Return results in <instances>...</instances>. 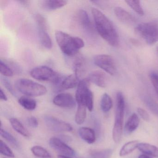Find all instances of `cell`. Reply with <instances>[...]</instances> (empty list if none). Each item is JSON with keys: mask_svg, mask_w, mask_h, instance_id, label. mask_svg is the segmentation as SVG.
<instances>
[{"mask_svg": "<svg viewBox=\"0 0 158 158\" xmlns=\"http://www.w3.org/2000/svg\"><path fill=\"white\" fill-rule=\"evenodd\" d=\"M91 12L96 29L99 35L109 45L112 47H117L119 45L120 39L113 23L98 9L92 8Z\"/></svg>", "mask_w": 158, "mask_h": 158, "instance_id": "6da1fadb", "label": "cell"}, {"mask_svg": "<svg viewBox=\"0 0 158 158\" xmlns=\"http://www.w3.org/2000/svg\"><path fill=\"white\" fill-rule=\"evenodd\" d=\"M55 39L60 49L65 55L74 56L85 46L84 40L61 31H56Z\"/></svg>", "mask_w": 158, "mask_h": 158, "instance_id": "7a4b0ae2", "label": "cell"}, {"mask_svg": "<svg viewBox=\"0 0 158 158\" xmlns=\"http://www.w3.org/2000/svg\"><path fill=\"white\" fill-rule=\"evenodd\" d=\"M124 110L125 100L123 95L122 92H117L116 94L115 118L112 133L113 139L116 143H119L122 138Z\"/></svg>", "mask_w": 158, "mask_h": 158, "instance_id": "3957f363", "label": "cell"}, {"mask_svg": "<svg viewBox=\"0 0 158 158\" xmlns=\"http://www.w3.org/2000/svg\"><path fill=\"white\" fill-rule=\"evenodd\" d=\"M136 34L147 44L152 45L158 42V20L141 23L135 28Z\"/></svg>", "mask_w": 158, "mask_h": 158, "instance_id": "277c9868", "label": "cell"}, {"mask_svg": "<svg viewBox=\"0 0 158 158\" xmlns=\"http://www.w3.org/2000/svg\"><path fill=\"white\" fill-rule=\"evenodd\" d=\"M15 87L17 90L28 97H39L47 93V89L43 85L27 78L16 80Z\"/></svg>", "mask_w": 158, "mask_h": 158, "instance_id": "5b68a950", "label": "cell"}, {"mask_svg": "<svg viewBox=\"0 0 158 158\" xmlns=\"http://www.w3.org/2000/svg\"><path fill=\"white\" fill-rule=\"evenodd\" d=\"M89 83L87 78L79 81L76 92L75 100L78 105H85L91 112L93 109V94L89 89Z\"/></svg>", "mask_w": 158, "mask_h": 158, "instance_id": "8992f818", "label": "cell"}, {"mask_svg": "<svg viewBox=\"0 0 158 158\" xmlns=\"http://www.w3.org/2000/svg\"><path fill=\"white\" fill-rule=\"evenodd\" d=\"M32 77L39 81L51 82L57 85L62 77L53 69L47 66H40L33 68L30 71Z\"/></svg>", "mask_w": 158, "mask_h": 158, "instance_id": "52a82bcc", "label": "cell"}, {"mask_svg": "<svg viewBox=\"0 0 158 158\" xmlns=\"http://www.w3.org/2000/svg\"><path fill=\"white\" fill-rule=\"evenodd\" d=\"M94 64L101 69L111 75L113 76L117 72L116 64L114 58L110 55L99 54L94 57Z\"/></svg>", "mask_w": 158, "mask_h": 158, "instance_id": "ba28073f", "label": "cell"}, {"mask_svg": "<svg viewBox=\"0 0 158 158\" xmlns=\"http://www.w3.org/2000/svg\"><path fill=\"white\" fill-rule=\"evenodd\" d=\"M44 122L47 127L55 132H71L73 127L70 124L50 115L44 117Z\"/></svg>", "mask_w": 158, "mask_h": 158, "instance_id": "9c48e42d", "label": "cell"}, {"mask_svg": "<svg viewBox=\"0 0 158 158\" xmlns=\"http://www.w3.org/2000/svg\"><path fill=\"white\" fill-rule=\"evenodd\" d=\"M49 145L53 149L62 154V155L70 157L75 155V152L72 148L58 138H51L49 140Z\"/></svg>", "mask_w": 158, "mask_h": 158, "instance_id": "30bf717a", "label": "cell"}, {"mask_svg": "<svg viewBox=\"0 0 158 158\" xmlns=\"http://www.w3.org/2000/svg\"><path fill=\"white\" fill-rule=\"evenodd\" d=\"M76 100L71 94L61 93L56 95L53 100L55 105L62 108H72L76 106Z\"/></svg>", "mask_w": 158, "mask_h": 158, "instance_id": "8fae6325", "label": "cell"}, {"mask_svg": "<svg viewBox=\"0 0 158 158\" xmlns=\"http://www.w3.org/2000/svg\"><path fill=\"white\" fill-rule=\"evenodd\" d=\"M79 77L74 73L65 77L62 78L61 80L56 85L58 91L71 89L78 86L79 82Z\"/></svg>", "mask_w": 158, "mask_h": 158, "instance_id": "7c38bea8", "label": "cell"}, {"mask_svg": "<svg viewBox=\"0 0 158 158\" xmlns=\"http://www.w3.org/2000/svg\"><path fill=\"white\" fill-rule=\"evenodd\" d=\"M87 78L89 82L93 83L100 87L105 88L107 85V77L105 73L102 71L92 72Z\"/></svg>", "mask_w": 158, "mask_h": 158, "instance_id": "4fadbf2b", "label": "cell"}, {"mask_svg": "<svg viewBox=\"0 0 158 158\" xmlns=\"http://www.w3.org/2000/svg\"><path fill=\"white\" fill-rule=\"evenodd\" d=\"M114 12L117 19L126 24H132L135 22V17L122 7H115Z\"/></svg>", "mask_w": 158, "mask_h": 158, "instance_id": "5bb4252c", "label": "cell"}, {"mask_svg": "<svg viewBox=\"0 0 158 158\" xmlns=\"http://www.w3.org/2000/svg\"><path fill=\"white\" fill-rule=\"evenodd\" d=\"M76 20L79 25L85 30L91 31L92 26L89 16L86 11L80 10L76 15Z\"/></svg>", "mask_w": 158, "mask_h": 158, "instance_id": "9a60e30c", "label": "cell"}, {"mask_svg": "<svg viewBox=\"0 0 158 158\" xmlns=\"http://www.w3.org/2000/svg\"><path fill=\"white\" fill-rule=\"evenodd\" d=\"M78 133L80 138L88 144H93L96 141V134L92 128L81 127L78 129Z\"/></svg>", "mask_w": 158, "mask_h": 158, "instance_id": "2e32d148", "label": "cell"}, {"mask_svg": "<svg viewBox=\"0 0 158 158\" xmlns=\"http://www.w3.org/2000/svg\"><path fill=\"white\" fill-rule=\"evenodd\" d=\"M139 119L137 114L133 113L128 118L124 127L125 134L130 135L136 130L139 125Z\"/></svg>", "mask_w": 158, "mask_h": 158, "instance_id": "e0dca14e", "label": "cell"}, {"mask_svg": "<svg viewBox=\"0 0 158 158\" xmlns=\"http://www.w3.org/2000/svg\"><path fill=\"white\" fill-rule=\"evenodd\" d=\"M138 148L146 155L158 158V148L154 145L148 143H140L139 144Z\"/></svg>", "mask_w": 158, "mask_h": 158, "instance_id": "ac0fdd59", "label": "cell"}, {"mask_svg": "<svg viewBox=\"0 0 158 158\" xmlns=\"http://www.w3.org/2000/svg\"><path fill=\"white\" fill-rule=\"evenodd\" d=\"M68 1L64 0H47L42 2L43 7L50 10H57L65 6Z\"/></svg>", "mask_w": 158, "mask_h": 158, "instance_id": "d6986e66", "label": "cell"}, {"mask_svg": "<svg viewBox=\"0 0 158 158\" xmlns=\"http://www.w3.org/2000/svg\"><path fill=\"white\" fill-rule=\"evenodd\" d=\"M10 122L13 129L17 133L26 137H28L30 136V134L28 130L25 128L23 124L18 119L14 117H12L10 119Z\"/></svg>", "mask_w": 158, "mask_h": 158, "instance_id": "ffe728a7", "label": "cell"}, {"mask_svg": "<svg viewBox=\"0 0 158 158\" xmlns=\"http://www.w3.org/2000/svg\"><path fill=\"white\" fill-rule=\"evenodd\" d=\"M139 142L138 140H135L129 141L123 146L120 150L119 155L121 157L126 156L134 151L136 148H138Z\"/></svg>", "mask_w": 158, "mask_h": 158, "instance_id": "44dd1931", "label": "cell"}, {"mask_svg": "<svg viewBox=\"0 0 158 158\" xmlns=\"http://www.w3.org/2000/svg\"><path fill=\"white\" fill-rule=\"evenodd\" d=\"M19 104L26 110H34L37 106L36 102L28 97H22L18 100Z\"/></svg>", "mask_w": 158, "mask_h": 158, "instance_id": "7402d4cb", "label": "cell"}, {"mask_svg": "<svg viewBox=\"0 0 158 158\" xmlns=\"http://www.w3.org/2000/svg\"><path fill=\"white\" fill-rule=\"evenodd\" d=\"M40 39L43 47L47 49L52 48V44L51 39L47 32V30L39 29Z\"/></svg>", "mask_w": 158, "mask_h": 158, "instance_id": "603a6c76", "label": "cell"}, {"mask_svg": "<svg viewBox=\"0 0 158 158\" xmlns=\"http://www.w3.org/2000/svg\"><path fill=\"white\" fill-rule=\"evenodd\" d=\"M86 117V107L84 105H78L75 115L76 123L77 124L81 125L85 122Z\"/></svg>", "mask_w": 158, "mask_h": 158, "instance_id": "cb8c5ba5", "label": "cell"}, {"mask_svg": "<svg viewBox=\"0 0 158 158\" xmlns=\"http://www.w3.org/2000/svg\"><path fill=\"white\" fill-rule=\"evenodd\" d=\"M100 106L102 110L104 112L109 111L112 108V100L107 93H104L102 97Z\"/></svg>", "mask_w": 158, "mask_h": 158, "instance_id": "d4e9b609", "label": "cell"}, {"mask_svg": "<svg viewBox=\"0 0 158 158\" xmlns=\"http://www.w3.org/2000/svg\"><path fill=\"white\" fill-rule=\"evenodd\" d=\"M31 151L34 155L36 157L41 158H51V155L49 152L41 146H34L31 148Z\"/></svg>", "mask_w": 158, "mask_h": 158, "instance_id": "484cf974", "label": "cell"}, {"mask_svg": "<svg viewBox=\"0 0 158 158\" xmlns=\"http://www.w3.org/2000/svg\"><path fill=\"white\" fill-rule=\"evenodd\" d=\"M85 63L84 58L81 56L77 57L74 61L73 68L74 71V73L78 77H79L81 73L84 70Z\"/></svg>", "mask_w": 158, "mask_h": 158, "instance_id": "4316f807", "label": "cell"}, {"mask_svg": "<svg viewBox=\"0 0 158 158\" xmlns=\"http://www.w3.org/2000/svg\"><path fill=\"white\" fill-rule=\"evenodd\" d=\"M143 101L147 107L152 112L158 116V104L152 98L146 96L143 98Z\"/></svg>", "mask_w": 158, "mask_h": 158, "instance_id": "83f0119b", "label": "cell"}, {"mask_svg": "<svg viewBox=\"0 0 158 158\" xmlns=\"http://www.w3.org/2000/svg\"><path fill=\"white\" fill-rule=\"evenodd\" d=\"M125 2L137 14L140 15H144V10L142 9L139 1L127 0V1H125Z\"/></svg>", "mask_w": 158, "mask_h": 158, "instance_id": "f1b7e54d", "label": "cell"}, {"mask_svg": "<svg viewBox=\"0 0 158 158\" xmlns=\"http://www.w3.org/2000/svg\"><path fill=\"white\" fill-rule=\"evenodd\" d=\"M1 135L3 138L5 139L7 141L10 143L13 146L18 148L19 147V143L17 139L11 134L6 131L4 129L1 128Z\"/></svg>", "mask_w": 158, "mask_h": 158, "instance_id": "f546056e", "label": "cell"}, {"mask_svg": "<svg viewBox=\"0 0 158 158\" xmlns=\"http://www.w3.org/2000/svg\"><path fill=\"white\" fill-rule=\"evenodd\" d=\"M0 72L4 76L9 77H12L14 74L12 70L2 60H0Z\"/></svg>", "mask_w": 158, "mask_h": 158, "instance_id": "4dcf8cb0", "label": "cell"}, {"mask_svg": "<svg viewBox=\"0 0 158 158\" xmlns=\"http://www.w3.org/2000/svg\"><path fill=\"white\" fill-rule=\"evenodd\" d=\"M0 152L4 156L10 158H15V154L10 148L2 141H0Z\"/></svg>", "mask_w": 158, "mask_h": 158, "instance_id": "1f68e13d", "label": "cell"}, {"mask_svg": "<svg viewBox=\"0 0 158 158\" xmlns=\"http://www.w3.org/2000/svg\"><path fill=\"white\" fill-rule=\"evenodd\" d=\"M36 22L39 29H48L47 22L45 17L40 14H37L35 16Z\"/></svg>", "mask_w": 158, "mask_h": 158, "instance_id": "d6a6232c", "label": "cell"}, {"mask_svg": "<svg viewBox=\"0 0 158 158\" xmlns=\"http://www.w3.org/2000/svg\"><path fill=\"white\" fill-rule=\"evenodd\" d=\"M149 77L156 94L158 96V72L156 71L151 72L150 73Z\"/></svg>", "mask_w": 158, "mask_h": 158, "instance_id": "836d02e7", "label": "cell"}, {"mask_svg": "<svg viewBox=\"0 0 158 158\" xmlns=\"http://www.w3.org/2000/svg\"><path fill=\"white\" fill-rule=\"evenodd\" d=\"M3 61L12 70L14 73H16L17 74H19L21 73V71H22L21 67L19 66L18 64L15 63V62L12 60L8 61V62L7 61H6V62L4 61Z\"/></svg>", "mask_w": 158, "mask_h": 158, "instance_id": "e575fe53", "label": "cell"}, {"mask_svg": "<svg viewBox=\"0 0 158 158\" xmlns=\"http://www.w3.org/2000/svg\"><path fill=\"white\" fill-rule=\"evenodd\" d=\"M1 81L2 84L4 85L5 87L7 89V90H8V91H9L11 94H12L14 96H15V95H16V93H15V91L12 86L11 85V83H10L9 80L6 79L5 77H2V78H1Z\"/></svg>", "mask_w": 158, "mask_h": 158, "instance_id": "d590c367", "label": "cell"}, {"mask_svg": "<svg viewBox=\"0 0 158 158\" xmlns=\"http://www.w3.org/2000/svg\"><path fill=\"white\" fill-rule=\"evenodd\" d=\"M111 154V150L108 149L96 153L95 155L97 156L96 158H109Z\"/></svg>", "mask_w": 158, "mask_h": 158, "instance_id": "8d00e7d4", "label": "cell"}, {"mask_svg": "<svg viewBox=\"0 0 158 158\" xmlns=\"http://www.w3.org/2000/svg\"><path fill=\"white\" fill-rule=\"evenodd\" d=\"M137 112L143 120L146 122H148L149 121V115L145 110L141 108H138L137 109Z\"/></svg>", "mask_w": 158, "mask_h": 158, "instance_id": "74e56055", "label": "cell"}, {"mask_svg": "<svg viewBox=\"0 0 158 158\" xmlns=\"http://www.w3.org/2000/svg\"><path fill=\"white\" fill-rule=\"evenodd\" d=\"M27 122L29 126L33 128H36L38 126V121L37 118L34 116L28 117L27 119Z\"/></svg>", "mask_w": 158, "mask_h": 158, "instance_id": "f35d334b", "label": "cell"}, {"mask_svg": "<svg viewBox=\"0 0 158 158\" xmlns=\"http://www.w3.org/2000/svg\"><path fill=\"white\" fill-rule=\"evenodd\" d=\"M0 98H1V99L3 101H5L8 100V98H7L6 94H5L4 91L2 89H0Z\"/></svg>", "mask_w": 158, "mask_h": 158, "instance_id": "ab89813d", "label": "cell"}, {"mask_svg": "<svg viewBox=\"0 0 158 158\" xmlns=\"http://www.w3.org/2000/svg\"><path fill=\"white\" fill-rule=\"evenodd\" d=\"M138 158H152L148 155H146V154H141L139 156Z\"/></svg>", "mask_w": 158, "mask_h": 158, "instance_id": "60d3db41", "label": "cell"}, {"mask_svg": "<svg viewBox=\"0 0 158 158\" xmlns=\"http://www.w3.org/2000/svg\"><path fill=\"white\" fill-rule=\"evenodd\" d=\"M58 158H71L70 156H65V155H62V154H60L58 156Z\"/></svg>", "mask_w": 158, "mask_h": 158, "instance_id": "b9f144b4", "label": "cell"}, {"mask_svg": "<svg viewBox=\"0 0 158 158\" xmlns=\"http://www.w3.org/2000/svg\"><path fill=\"white\" fill-rule=\"evenodd\" d=\"M131 42H132L133 44H135V45H139V42L138 40H135V39H132L131 40Z\"/></svg>", "mask_w": 158, "mask_h": 158, "instance_id": "7bdbcfd3", "label": "cell"}]
</instances>
